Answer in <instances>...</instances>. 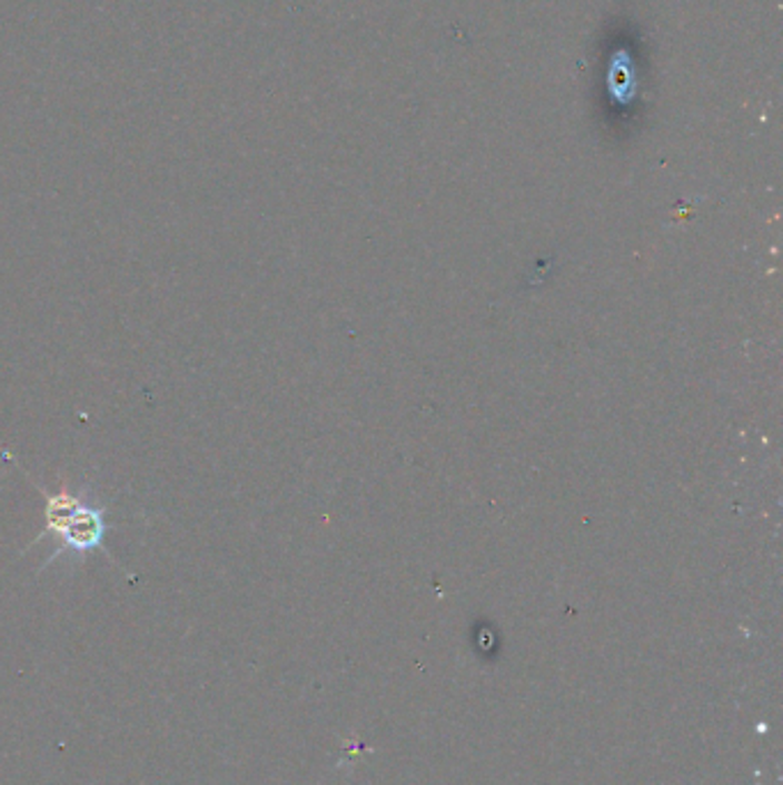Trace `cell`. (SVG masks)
<instances>
[{"label": "cell", "mask_w": 783, "mask_h": 785, "mask_svg": "<svg viewBox=\"0 0 783 785\" xmlns=\"http://www.w3.org/2000/svg\"><path fill=\"white\" fill-rule=\"evenodd\" d=\"M34 489L44 496L47 504H44V530L32 540V545L44 540L47 535H53L56 543H60L47 558L44 567H49L51 563H56L67 554L83 556L95 549L103 552L113 563L111 552L106 549V535H109L106 508L69 489H60L58 494H47L40 485H34Z\"/></svg>", "instance_id": "1"}]
</instances>
